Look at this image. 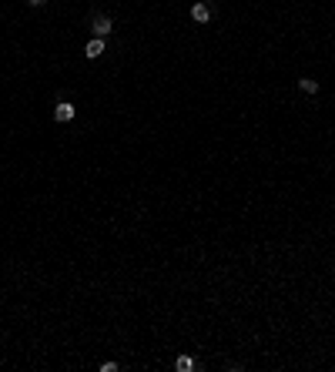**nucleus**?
Wrapping results in <instances>:
<instances>
[{"label": "nucleus", "instance_id": "5", "mask_svg": "<svg viewBox=\"0 0 335 372\" xmlns=\"http://www.w3.org/2000/svg\"><path fill=\"white\" fill-rule=\"evenodd\" d=\"M174 369L178 372H191V369H201L198 362L191 359V356H178V362H174Z\"/></svg>", "mask_w": 335, "mask_h": 372}, {"label": "nucleus", "instance_id": "3", "mask_svg": "<svg viewBox=\"0 0 335 372\" xmlns=\"http://www.w3.org/2000/svg\"><path fill=\"white\" fill-rule=\"evenodd\" d=\"M74 104L70 101H57V108H54V121L57 124H67V121H74Z\"/></svg>", "mask_w": 335, "mask_h": 372}, {"label": "nucleus", "instance_id": "7", "mask_svg": "<svg viewBox=\"0 0 335 372\" xmlns=\"http://www.w3.org/2000/svg\"><path fill=\"white\" fill-rule=\"evenodd\" d=\"M27 4H30V7H44L47 0H27Z\"/></svg>", "mask_w": 335, "mask_h": 372}, {"label": "nucleus", "instance_id": "6", "mask_svg": "<svg viewBox=\"0 0 335 372\" xmlns=\"http://www.w3.org/2000/svg\"><path fill=\"white\" fill-rule=\"evenodd\" d=\"M298 90H302V94H318V80L302 78V80H298Z\"/></svg>", "mask_w": 335, "mask_h": 372}, {"label": "nucleus", "instance_id": "4", "mask_svg": "<svg viewBox=\"0 0 335 372\" xmlns=\"http://www.w3.org/2000/svg\"><path fill=\"white\" fill-rule=\"evenodd\" d=\"M104 47H108V44H104V37H90V40H88V47H84L88 60H98V57L104 54Z\"/></svg>", "mask_w": 335, "mask_h": 372}, {"label": "nucleus", "instance_id": "1", "mask_svg": "<svg viewBox=\"0 0 335 372\" xmlns=\"http://www.w3.org/2000/svg\"><path fill=\"white\" fill-rule=\"evenodd\" d=\"M90 30H94V37H104V40H108V37L114 34V20L108 14H94V17H90Z\"/></svg>", "mask_w": 335, "mask_h": 372}, {"label": "nucleus", "instance_id": "2", "mask_svg": "<svg viewBox=\"0 0 335 372\" xmlns=\"http://www.w3.org/2000/svg\"><path fill=\"white\" fill-rule=\"evenodd\" d=\"M191 20H194V24H208V20H212V7H208L204 0H194V4H191Z\"/></svg>", "mask_w": 335, "mask_h": 372}]
</instances>
